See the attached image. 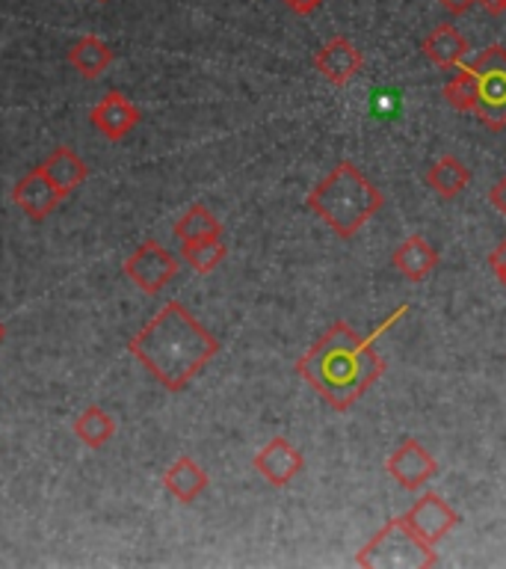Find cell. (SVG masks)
Masks as SVG:
<instances>
[{"label": "cell", "mask_w": 506, "mask_h": 569, "mask_svg": "<svg viewBox=\"0 0 506 569\" xmlns=\"http://www.w3.org/2000/svg\"><path fill=\"white\" fill-rule=\"evenodd\" d=\"M355 567L426 569L438 567V555H435L433 546H426V542L403 522V516H391L388 522L373 533L371 542L355 555Z\"/></svg>", "instance_id": "277c9868"}, {"label": "cell", "mask_w": 506, "mask_h": 569, "mask_svg": "<svg viewBox=\"0 0 506 569\" xmlns=\"http://www.w3.org/2000/svg\"><path fill=\"white\" fill-rule=\"evenodd\" d=\"M175 238L184 243V240H202V238H222V222L220 217L208 208V204L195 202L190 204L178 222L172 226Z\"/></svg>", "instance_id": "d6986e66"}, {"label": "cell", "mask_w": 506, "mask_h": 569, "mask_svg": "<svg viewBox=\"0 0 506 569\" xmlns=\"http://www.w3.org/2000/svg\"><path fill=\"white\" fill-rule=\"evenodd\" d=\"M3 341H7V327L0 323V345H3Z\"/></svg>", "instance_id": "83f0119b"}, {"label": "cell", "mask_w": 506, "mask_h": 569, "mask_svg": "<svg viewBox=\"0 0 506 569\" xmlns=\"http://www.w3.org/2000/svg\"><path fill=\"white\" fill-rule=\"evenodd\" d=\"M391 261L399 270V276H406L408 282H424L426 276L435 270V264H438V252L426 243V238L412 234V238H406L394 249Z\"/></svg>", "instance_id": "9a60e30c"}, {"label": "cell", "mask_w": 506, "mask_h": 569, "mask_svg": "<svg viewBox=\"0 0 506 569\" xmlns=\"http://www.w3.org/2000/svg\"><path fill=\"white\" fill-rule=\"evenodd\" d=\"M314 69H317L332 87H350V83L362 74L364 57L346 36H332V39L314 53Z\"/></svg>", "instance_id": "30bf717a"}, {"label": "cell", "mask_w": 506, "mask_h": 569, "mask_svg": "<svg viewBox=\"0 0 506 569\" xmlns=\"http://www.w3.org/2000/svg\"><path fill=\"white\" fill-rule=\"evenodd\" d=\"M468 184L470 169L465 167L459 158H453V154H444V158H438L433 167L426 169V187H429L435 196H442V199L459 196Z\"/></svg>", "instance_id": "ac0fdd59"}, {"label": "cell", "mask_w": 506, "mask_h": 569, "mask_svg": "<svg viewBox=\"0 0 506 569\" xmlns=\"http://www.w3.org/2000/svg\"><path fill=\"white\" fill-rule=\"evenodd\" d=\"M229 247L222 238H202V240H184L181 243V258L193 267L195 273H213L216 267L225 261Z\"/></svg>", "instance_id": "44dd1931"}, {"label": "cell", "mask_w": 506, "mask_h": 569, "mask_svg": "<svg viewBox=\"0 0 506 569\" xmlns=\"http://www.w3.org/2000/svg\"><path fill=\"white\" fill-rule=\"evenodd\" d=\"M477 3L486 9L488 16H504L506 12V0H477Z\"/></svg>", "instance_id": "4316f807"}, {"label": "cell", "mask_w": 506, "mask_h": 569, "mask_svg": "<svg viewBox=\"0 0 506 569\" xmlns=\"http://www.w3.org/2000/svg\"><path fill=\"white\" fill-rule=\"evenodd\" d=\"M323 0H284V7L291 9L293 16H311Z\"/></svg>", "instance_id": "d4e9b609"}, {"label": "cell", "mask_w": 506, "mask_h": 569, "mask_svg": "<svg viewBox=\"0 0 506 569\" xmlns=\"http://www.w3.org/2000/svg\"><path fill=\"white\" fill-rule=\"evenodd\" d=\"M424 57L429 62H435L438 69H456L462 60H465V53H468V39L451 24V21H444L433 30V33L424 39Z\"/></svg>", "instance_id": "5bb4252c"}, {"label": "cell", "mask_w": 506, "mask_h": 569, "mask_svg": "<svg viewBox=\"0 0 506 569\" xmlns=\"http://www.w3.org/2000/svg\"><path fill=\"white\" fill-rule=\"evenodd\" d=\"M62 199H65V196L53 187V181L44 176L42 167L30 169V172L18 178V184L12 187V202H16L30 220H44V217H51Z\"/></svg>", "instance_id": "8fae6325"}, {"label": "cell", "mask_w": 506, "mask_h": 569, "mask_svg": "<svg viewBox=\"0 0 506 569\" xmlns=\"http://www.w3.org/2000/svg\"><path fill=\"white\" fill-rule=\"evenodd\" d=\"M122 270L142 293H160L175 279L178 258L158 240H145L140 249H133L124 258Z\"/></svg>", "instance_id": "8992f818"}, {"label": "cell", "mask_w": 506, "mask_h": 569, "mask_svg": "<svg viewBox=\"0 0 506 569\" xmlns=\"http://www.w3.org/2000/svg\"><path fill=\"white\" fill-rule=\"evenodd\" d=\"M305 204L337 238L350 240L364 229V222L376 217L385 196L353 160H341L323 181L311 187Z\"/></svg>", "instance_id": "3957f363"}, {"label": "cell", "mask_w": 506, "mask_h": 569, "mask_svg": "<svg viewBox=\"0 0 506 569\" xmlns=\"http://www.w3.org/2000/svg\"><path fill=\"white\" fill-rule=\"evenodd\" d=\"M208 483H211L208 471H204L193 457H186V453H181V457L163 471V487H166L169 496L175 498V501H181V505H193L195 498L208 489Z\"/></svg>", "instance_id": "4fadbf2b"}, {"label": "cell", "mask_w": 506, "mask_h": 569, "mask_svg": "<svg viewBox=\"0 0 506 569\" xmlns=\"http://www.w3.org/2000/svg\"><path fill=\"white\" fill-rule=\"evenodd\" d=\"M74 436L87 448L98 451V448H104L115 436V418L110 412H104L101 407H87L74 418Z\"/></svg>", "instance_id": "ffe728a7"}, {"label": "cell", "mask_w": 506, "mask_h": 569, "mask_svg": "<svg viewBox=\"0 0 506 569\" xmlns=\"http://www.w3.org/2000/svg\"><path fill=\"white\" fill-rule=\"evenodd\" d=\"M98 3H110V0H98Z\"/></svg>", "instance_id": "f1b7e54d"}, {"label": "cell", "mask_w": 506, "mask_h": 569, "mask_svg": "<svg viewBox=\"0 0 506 569\" xmlns=\"http://www.w3.org/2000/svg\"><path fill=\"white\" fill-rule=\"evenodd\" d=\"M408 306H397L380 327L358 336L346 320H335L305 353L296 359V373L337 412L353 409L376 382L385 377L388 365L376 353V341L391 327L406 318Z\"/></svg>", "instance_id": "6da1fadb"}, {"label": "cell", "mask_w": 506, "mask_h": 569, "mask_svg": "<svg viewBox=\"0 0 506 569\" xmlns=\"http://www.w3.org/2000/svg\"><path fill=\"white\" fill-rule=\"evenodd\" d=\"M128 353L166 391H184L220 353V338L190 315L184 302L169 300L131 336Z\"/></svg>", "instance_id": "7a4b0ae2"}, {"label": "cell", "mask_w": 506, "mask_h": 569, "mask_svg": "<svg viewBox=\"0 0 506 569\" xmlns=\"http://www.w3.org/2000/svg\"><path fill=\"white\" fill-rule=\"evenodd\" d=\"M488 202L495 204V211H500L506 217V176L497 178L492 190H488Z\"/></svg>", "instance_id": "cb8c5ba5"}, {"label": "cell", "mask_w": 506, "mask_h": 569, "mask_svg": "<svg viewBox=\"0 0 506 569\" xmlns=\"http://www.w3.org/2000/svg\"><path fill=\"white\" fill-rule=\"evenodd\" d=\"M451 16H465L470 7H477V0H438Z\"/></svg>", "instance_id": "484cf974"}, {"label": "cell", "mask_w": 506, "mask_h": 569, "mask_svg": "<svg viewBox=\"0 0 506 569\" xmlns=\"http://www.w3.org/2000/svg\"><path fill=\"white\" fill-rule=\"evenodd\" d=\"M44 176L51 178L53 187L60 190L62 196H69L71 190H78L83 181H87L89 169L87 163L80 160V154L69 146H60V149H53L42 163Z\"/></svg>", "instance_id": "2e32d148"}, {"label": "cell", "mask_w": 506, "mask_h": 569, "mask_svg": "<svg viewBox=\"0 0 506 569\" xmlns=\"http://www.w3.org/2000/svg\"><path fill=\"white\" fill-rule=\"evenodd\" d=\"M444 98H447V104L453 110H459V113H474L477 110V74L468 66H456L451 74V80L444 83Z\"/></svg>", "instance_id": "7402d4cb"}, {"label": "cell", "mask_w": 506, "mask_h": 569, "mask_svg": "<svg viewBox=\"0 0 506 569\" xmlns=\"http://www.w3.org/2000/svg\"><path fill=\"white\" fill-rule=\"evenodd\" d=\"M477 74V116L488 131H504L506 128V48L504 44H488L486 51L477 53L470 62Z\"/></svg>", "instance_id": "5b68a950"}, {"label": "cell", "mask_w": 506, "mask_h": 569, "mask_svg": "<svg viewBox=\"0 0 506 569\" xmlns=\"http://www.w3.org/2000/svg\"><path fill=\"white\" fill-rule=\"evenodd\" d=\"M385 471L397 480V487L417 492V489H424L438 475V462H435V457L426 451L424 445L408 436L388 453Z\"/></svg>", "instance_id": "52a82bcc"}, {"label": "cell", "mask_w": 506, "mask_h": 569, "mask_svg": "<svg viewBox=\"0 0 506 569\" xmlns=\"http://www.w3.org/2000/svg\"><path fill=\"white\" fill-rule=\"evenodd\" d=\"M69 62L80 78H101L110 69V62H113V48L104 39H98V36H80L78 42L71 44Z\"/></svg>", "instance_id": "e0dca14e"}, {"label": "cell", "mask_w": 506, "mask_h": 569, "mask_svg": "<svg viewBox=\"0 0 506 569\" xmlns=\"http://www.w3.org/2000/svg\"><path fill=\"white\" fill-rule=\"evenodd\" d=\"M488 264H492L495 276L500 279V284L506 288V238H500V243L492 249V256H488Z\"/></svg>", "instance_id": "603a6c76"}, {"label": "cell", "mask_w": 506, "mask_h": 569, "mask_svg": "<svg viewBox=\"0 0 506 569\" xmlns=\"http://www.w3.org/2000/svg\"><path fill=\"white\" fill-rule=\"evenodd\" d=\"M255 471L275 489L291 487L293 478H300V471L305 469V457L293 442H287L284 436H273L270 442L255 453L252 460Z\"/></svg>", "instance_id": "9c48e42d"}, {"label": "cell", "mask_w": 506, "mask_h": 569, "mask_svg": "<svg viewBox=\"0 0 506 569\" xmlns=\"http://www.w3.org/2000/svg\"><path fill=\"white\" fill-rule=\"evenodd\" d=\"M140 107L133 104V101H128L122 92H107V96L89 110V122L95 124L98 131L104 133L110 142L124 140V137L140 124Z\"/></svg>", "instance_id": "7c38bea8"}, {"label": "cell", "mask_w": 506, "mask_h": 569, "mask_svg": "<svg viewBox=\"0 0 506 569\" xmlns=\"http://www.w3.org/2000/svg\"><path fill=\"white\" fill-rule=\"evenodd\" d=\"M403 522H406L426 546H433L435 549V542H442L444 537L462 522V516L456 513L442 496L426 492V496L417 498L415 505L403 513Z\"/></svg>", "instance_id": "ba28073f"}]
</instances>
